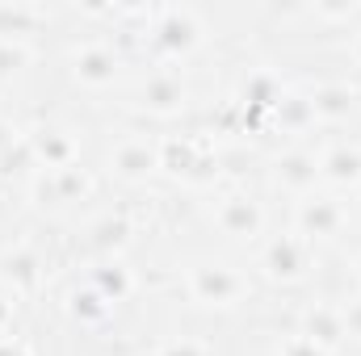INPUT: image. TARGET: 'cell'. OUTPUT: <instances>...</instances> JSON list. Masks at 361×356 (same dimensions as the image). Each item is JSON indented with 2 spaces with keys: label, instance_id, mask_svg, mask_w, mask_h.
Listing matches in <instances>:
<instances>
[{
  "label": "cell",
  "instance_id": "cell-18",
  "mask_svg": "<svg viewBox=\"0 0 361 356\" xmlns=\"http://www.w3.org/2000/svg\"><path fill=\"white\" fill-rule=\"evenodd\" d=\"M8 143H13V130H8V126L0 122V151H8Z\"/></svg>",
  "mask_w": 361,
  "mask_h": 356
},
{
  "label": "cell",
  "instance_id": "cell-9",
  "mask_svg": "<svg viewBox=\"0 0 361 356\" xmlns=\"http://www.w3.org/2000/svg\"><path fill=\"white\" fill-rule=\"evenodd\" d=\"M72 76H76L80 84H89V89H105V84L118 76V59H114V51H105V46H80L76 59H72Z\"/></svg>",
  "mask_w": 361,
  "mask_h": 356
},
{
  "label": "cell",
  "instance_id": "cell-11",
  "mask_svg": "<svg viewBox=\"0 0 361 356\" xmlns=\"http://www.w3.org/2000/svg\"><path fill=\"white\" fill-rule=\"evenodd\" d=\"M307 101H311V117H319V122H341L353 113V89L349 84H324Z\"/></svg>",
  "mask_w": 361,
  "mask_h": 356
},
{
  "label": "cell",
  "instance_id": "cell-20",
  "mask_svg": "<svg viewBox=\"0 0 361 356\" xmlns=\"http://www.w3.org/2000/svg\"><path fill=\"white\" fill-rule=\"evenodd\" d=\"M353 59H357V63H361V34H357V38H353Z\"/></svg>",
  "mask_w": 361,
  "mask_h": 356
},
{
  "label": "cell",
  "instance_id": "cell-6",
  "mask_svg": "<svg viewBox=\"0 0 361 356\" xmlns=\"http://www.w3.org/2000/svg\"><path fill=\"white\" fill-rule=\"evenodd\" d=\"M160 168V147H152L147 139H122L114 147V172L126 180H143Z\"/></svg>",
  "mask_w": 361,
  "mask_h": 356
},
{
  "label": "cell",
  "instance_id": "cell-21",
  "mask_svg": "<svg viewBox=\"0 0 361 356\" xmlns=\"http://www.w3.org/2000/svg\"><path fill=\"white\" fill-rule=\"evenodd\" d=\"M357 285H361V260H357Z\"/></svg>",
  "mask_w": 361,
  "mask_h": 356
},
{
  "label": "cell",
  "instance_id": "cell-12",
  "mask_svg": "<svg viewBox=\"0 0 361 356\" xmlns=\"http://www.w3.org/2000/svg\"><path fill=\"white\" fill-rule=\"evenodd\" d=\"M0 276H4L17 293H25V289L38 285L42 265H38V256H34L30 248H13V252H4V260H0Z\"/></svg>",
  "mask_w": 361,
  "mask_h": 356
},
{
  "label": "cell",
  "instance_id": "cell-3",
  "mask_svg": "<svg viewBox=\"0 0 361 356\" xmlns=\"http://www.w3.org/2000/svg\"><path fill=\"white\" fill-rule=\"evenodd\" d=\"M345 227V205L336 197H302L298 201V235L302 239H332Z\"/></svg>",
  "mask_w": 361,
  "mask_h": 356
},
{
  "label": "cell",
  "instance_id": "cell-8",
  "mask_svg": "<svg viewBox=\"0 0 361 356\" xmlns=\"http://www.w3.org/2000/svg\"><path fill=\"white\" fill-rule=\"evenodd\" d=\"M302 336L315 340L324 352H332L349 331H345V310L341 306H311L307 319H302Z\"/></svg>",
  "mask_w": 361,
  "mask_h": 356
},
{
  "label": "cell",
  "instance_id": "cell-4",
  "mask_svg": "<svg viewBox=\"0 0 361 356\" xmlns=\"http://www.w3.org/2000/svg\"><path fill=\"white\" fill-rule=\"evenodd\" d=\"M214 218H219V231L231 235V239H257L261 227H265V210H261V201H252V197H244V193L223 197Z\"/></svg>",
  "mask_w": 361,
  "mask_h": 356
},
{
  "label": "cell",
  "instance_id": "cell-17",
  "mask_svg": "<svg viewBox=\"0 0 361 356\" xmlns=\"http://www.w3.org/2000/svg\"><path fill=\"white\" fill-rule=\"evenodd\" d=\"M345 331L349 336H361V302H349L345 306Z\"/></svg>",
  "mask_w": 361,
  "mask_h": 356
},
{
  "label": "cell",
  "instance_id": "cell-2",
  "mask_svg": "<svg viewBox=\"0 0 361 356\" xmlns=\"http://www.w3.org/2000/svg\"><path fill=\"white\" fill-rule=\"evenodd\" d=\"M311 265V243L302 235H277L261 252V268L273 281H298Z\"/></svg>",
  "mask_w": 361,
  "mask_h": 356
},
{
  "label": "cell",
  "instance_id": "cell-14",
  "mask_svg": "<svg viewBox=\"0 0 361 356\" xmlns=\"http://www.w3.org/2000/svg\"><path fill=\"white\" fill-rule=\"evenodd\" d=\"M169 51H189L193 42H197V21H193V13H185V8H169L164 13V21H160V34H156Z\"/></svg>",
  "mask_w": 361,
  "mask_h": 356
},
{
  "label": "cell",
  "instance_id": "cell-19",
  "mask_svg": "<svg viewBox=\"0 0 361 356\" xmlns=\"http://www.w3.org/2000/svg\"><path fill=\"white\" fill-rule=\"evenodd\" d=\"M0 356H25L21 348H13V344H0Z\"/></svg>",
  "mask_w": 361,
  "mask_h": 356
},
{
  "label": "cell",
  "instance_id": "cell-10",
  "mask_svg": "<svg viewBox=\"0 0 361 356\" xmlns=\"http://www.w3.org/2000/svg\"><path fill=\"white\" fill-rule=\"evenodd\" d=\"M319 177L332 180V184H341V189H357L361 184V147H349V143L332 147V151L319 160Z\"/></svg>",
  "mask_w": 361,
  "mask_h": 356
},
{
  "label": "cell",
  "instance_id": "cell-15",
  "mask_svg": "<svg viewBox=\"0 0 361 356\" xmlns=\"http://www.w3.org/2000/svg\"><path fill=\"white\" fill-rule=\"evenodd\" d=\"M277 356H328V352H324V348H319L315 340H307V336L298 331V336H290V340H286V344L277 348Z\"/></svg>",
  "mask_w": 361,
  "mask_h": 356
},
{
  "label": "cell",
  "instance_id": "cell-1",
  "mask_svg": "<svg viewBox=\"0 0 361 356\" xmlns=\"http://www.w3.org/2000/svg\"><path fill=\"white\" fill-rule=\"evenodd\" d=\"M185 289H189V298H193V302H202V306H235V302H244L248 281H244L235 268L210 265V260H206V265L189 268Z\"/></svg>",
  "mask_w": 361,
  "mask_h": 356
},
{
  "label": "cell",
  "instance_id": "cell-7",
  "mask_svg": "<svg viewBox=\"0 0 361 356\" xmlns=\"http://www.w3.org/2000/svg\"><path fill=\"white\" fill-rule=\"evenodd\" d=\"M139 105L152 109V113H177L180 105H185L180 76H173V72H152L143 80V89H139Z\"/></svg>",
  "mask_w": 361,
  "mask_h": 356
},
{
  "label": "cell",
  "instance_id": "cell-5",
  "mask_svg": "<svg viewBox=\"0 0 361 356\" xmlns=\"http://www.w3.org/2000/svg\"><path fill=\"white\" fill-rule=\"evenodd\" d=\"M273 180H277V189H286L294 197H311V189L319 180V160L307 155V151H286L273 164Z\"/></svg>",
  "mask_w": 361,
  "mask_h": 356
},
{
  "label": "cell",
  "instance_id": "cell-13",
  "mask_svg": "<svg viewBox=\"0 0 361 356\" xmlns=\"http://www.w3.org/2000/svg\"><path fill=\"white\" fill-rule=\"evenodd\" d=\"M30 147H34V155H38V160H47V168H55V172L72 168L76 143H72L63 130H38V139H34Z\"/></svg>",
  "mask_w": 361,
  "mask_h": 356
},
{
  "label": "cell",
  "instance_id": "cell-16",
  "mask_svg": "<svg viewBox=\"0 0 361 356\" xmlns=\"http://www.w3.org/2000/svg\"><path fill=\"white\" fill-rule=\"evenodd\" d=\"M160 356H210V352H206L202 340H185L180 336V340H164L160 344Z\"/></svg>",
  "mask_w": 361,
  "mask_h": 356
}]
</instances>
